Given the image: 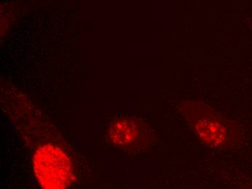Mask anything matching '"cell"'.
<instances>
[{"mask_svg": "<svg viewBox=\"0 0 252 189\" xmlns=\"http://www.w3.org/2000/svg\"><path fill=\"white\" fill-rule=\"evenodd\" d=\"M35 176L43 189H63L73 182V167L65 153L47 144L36 149L33 155Z\"/></svg>", "mask_w": 252, "mask_h": 189, "instance_id": "obj_1", "label": "cell"}, {"mask_svg": "<svg viewBox=\"0 0 252 189\" xmlns=\"http://www.w3.org/2000/svg\"><path fill=\"white\" fill-rule=\"evenodd\" d=\"M196 129L205 141L213 142V144L225 140L222 136H227L228 135L220 123L213 122L207 120V119H202L201 118L196 124Z\"/></svg>", "mask_w": 252, "mask_h": 189, "instance_id": "obj_2", "label": "cell"}]
</instances>
